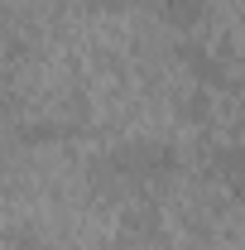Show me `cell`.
<instances>
[{
  "label": "cell",
  "instance_id": "6da1fadb",
  "mask_svg": "<svg viewBox=\"0 0 245 250\" xmlns=\"http://www.w3.org/2000/svg\"><path fill=\"white\" fill-rule=\"evenodd\" d=\"M178 168V149L163 145V140H135L106 159V173L111 178H125V183H159Z\"/></svg>",
  "mask_w": 245,
  "mask_h": 250
},
{
  "label": "cell",
  "instance_id": "7a4b0ae2",
  "mask_svg": "<svg viewBox=\"0 0 245 250\" xmlns=\"http://www.w3.org/2000/svg\"><path fill=\"white\" fill-rule=\"evenodd\" d=\"M216 178H226V183H231V188L245 197V145H236V149H221V154H216Z\"/></svg>",
  "mask_w": 245,
  "mask_h": 250
},
{
  "label": "cell",
  "instance_id": "3957f363",
  "mask_svg": "<svg viewBox=\"0 0 245 250\" xmlns=\"http://www.w3.org/2000/svg\"><path fill=\"white\" fill-rule=\"evenodd\" d=\"M149 5L163 15V20H168V24H197L207 0H149Z\"/></svg>",
  "mask_w": 245,
  "mask_h": 250
}]
</instances>
